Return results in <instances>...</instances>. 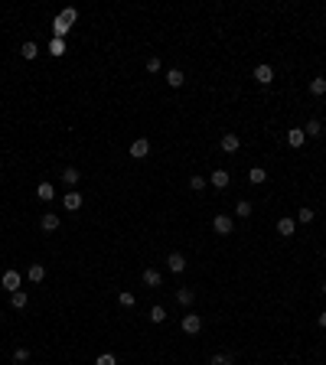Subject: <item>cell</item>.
Returning a JSON list of instances; mask_svg holds the SVG:
<instances>
[{"label": "cell", "mask_w": 326, "mask_h": 365, "mask_svg": "<svg viewBox=\"0 0 326 365\" xmlns=\"http://www.w3.org/2000/svg\"><path fill=\"white\" fill-rule=\"evenodd\" d=\"M212 229H216V235H232V215H216Z\"/></svg>", "instance_id": "obj_5"}, {"label": "cell", "mask_w": 326, "mask_h": 365, "mask_svg": "<svg viewBox=\"0 0 326 365\" xmlns=\"http://www.w3.org/2000/svg\"><path fill=\"white\" fill-rule=\"evenodd\" d=\"M192 300H196L192 287H179V290H176V304L179 307H192Z\"/></svg>", "instance_id": "obj_12"}, {"label": "cell", "mask_w": 326, "mask_h": 365, "mask_svg": "<svg viewBox=\"0 0 326 365\" xmlns=\"http://www.w3.org/2000/svg\"><path fill=\"white\" fill-rule=\"evenodd\" d=\"M62 205H66V209H69V212H79V209H82V196H79V192H75V189H72V192H69V196H66V199H62Z\"/></svg>", "instance_id": "obj_16"}, {"label": "cell", "mask_w": 326, "mask_h": 365, "mask_svg": "<svg viewBox=\"0 0 326 365\" xmlns=\"http://www.w3.org/2000/svg\"><path fill=\"white\" fill-rule=\"evenodd\" d=\"M320 329H326V313H320Z\"/></svg>", "instance_id": "obj_36"}, {"label": "cell", "mask_w": 326, "mask_h": 365, "mask_svg": "<svg viewBox=\"0 0 326 365\" xmlns=\"http://www.w3.org/2000/svg\"><path fill=\"white\" fill-rule=\"evenodd\" d=\"M39 229L43 232H55L59 229V215H55V212H46V215L39 218Z\"/></svg>", "instance_id": "obj_13"}, {"label": "cell", "mask_w": 326, "mask_h": 365, "mask_svg": "<svg viewBox=\"0 0 326 365\" xmlns=\"http://www.w3.org/2000/svg\"><path fill=\"white\" fill-rule=\"evenodd\" d=\"M79 180H82V173H79L75 167H66V170H62V183H66L69 189H75V186H79Z\"/></svg>", "instance_id": "obj_10"}, {"label": "cell", "mask_w": 326, "mask_h": 365, "mask_svg": "<svg viewBox=\"0 0 326 365\" xmlns=\"http://www.w3.org/2000/svg\"><path fill=\"white\" fill-rule=\"evenodd\" d=\"M222 150H225V154H238V150H241V137L232 134V130L222 134Z\"/></svg>", "instance_id": "obj_3"}, {"label": "cell", "mask_w": 326, "mask_h": 365, "mask_svg": "<svg viewBox=\"0 0 326 365\" xmlns=\"http://www.w3.org/2000/svg\"><path fill=\"white\" fill-rule=\"evenodd\" d=\"M320 290H323V294H326V280H323V287H320Z\"/></svg>", "instance_id": "obj_37"}, {"label": "cell", "mask_w": 326, "mask_h": 365, "mask_svg": "<svg viewBox=\"0 0 326 365\" xmlns=\"http://www.w3.org/2000/svg\"><path fill=\"white\" fill-rule=\"evenodd\" d=\"M20 280H23V277H20V271L7 267V271H4V277H0V287H4L7 294H13V290H20Z\"/></svg>", "instance_id": "obj_2"}, {"label": "cell", "mask_w": 326, "mask_h": 365, "mask_svg": "<svg viewBox=\"0 0 326 365\" xmlns=\"http://www.w3.org/2000/svg\"><path fill=\"white\" fill-rule=\"evenodd\" d=\"M206 186H209V180H203V176H189V189L192 192H203Z\"/></svg>", "instance_id": "obj_30"}, {"label": "cell", "mask_w": 326, "mask_h": 365, "mask_svg": "<svg viewBox=\"0 0 326 365\" xmlns=\"http://www.w3.org/2000/svg\"><path fill=\"white\" fill-rule=\"evenodd\" d=\"M49 56H55V59L66 56V39H55V36H52V43H49Z\"/></svg>", "instance_id": "obj_24"}, {"label": "cell", "mask_w": 326, "mask_h": 365, "mask_svg": "<svg viewBox=\"0 0 326 365\" xmlns=\"http://www.w3.org/2000/svg\"><path fill=\"white\" fill-rule=\"evenodd\" d=\"M183 82H186V75L179 72V68H170V72H166V85H170V88H179Z\"/></svg>", "instance_id": "obj_18"}, {"label": "cell", "mask_w": 326, "mask_h": 365, "mask_svg": "<svg viewBox=\"0 0 326 365\" xmlns=\"http://www.w3.org/2000/svg\"><path fill=\"white\" fill-rule=\"evenodd\" d=\"M212 365H235V359L228 352H216V355H212Z\"/></svg>", "instance_id": "obj_31"}, {"label": "cell", "mask_w": 326, "mask_h": 365, "mask_svg": "<svg viewBox=\"0 0 326 365\" xmlns=\"http://www.w3.org/2000/svg\"><path fill=\"white\" fill-rule=\"evenodd\" d=\"M294 229H297V222H294L290 215H284L281 222H277V235H284V238H290V235H294Z\"/></svg>", "instance_id": "obj_11"}, {"label": "cell", "mask_w": 326, "mask_h": 365, "mask_svg": "<svg viewBox=\"0 0 326 365\" xmlns=\"http://www.w3.org/2000/svg\"><path fill=\"white\" fill-rule=\"evenodd\" d=\"M248 180H251L254 186H261V183H265V180H268V173H265V170H261V167H254V170H251V173H248Z\"/></svg>", "instance_id": "obj_29"}, {"label": "cell", "mask_w": 326, "mask_h": 365, "mask_svg": "<svg viewBox=\"0 0 326 365\" xmlns=\"http://www.w3.org/2000/svg\"><path fill=\"white\" fill-rule=\"evenodd\" d=\"M166 267H170L173 274H183L186 271V254H179V251H173L170 258H166Z\"/></svg>", "instance_id": "obj_6"}, {"label": "cell", "mask_w": 326, "mask_h": 365, "mask_svg": "<svg viewBox=\"0 0 326 365\" xmlns=\"http://www.w3.org/2000/svg\"><path fill=\"white\" fill-rule=\"evenodd\" d=\"M69 30H72V26H69L66 20L59 17V13H55V20H52V33H55V39H66V33H69Z\"/></svg>", "instance_id": "obj_14"}, {"label": "cell", "mask_w": 326, "mask_h": 365, "mask_svg": "<svg viewBox=\"0 0 326 365\" xmlns=\"http://www.w3.org/2000/svg\"><path fill=\"white\" fill-rule=\"evenodd\" d=\"M287 143H290L294 150H300L303 143H307V134H303V127H290V130H287Z\"/></svg>", "instance_id": "obj_7"}, {"label": "cell", "mask_w": 326, "mask_h": 365, "mask_svg": "<svg viewBox=\"0 0 326 365\" xmlns=\"http://www.w3.org/2000/svg\"><path fill=\"white\" fill-rule=\"evenodd\" d=\"M179 326H183V333H186V336H196L199 329H203V316H199V313H183Z\"/></svg>", "instance_id": "obj_1"}, {"label": "cell", "mask_w": 326, "mask_h": 365, "mask_svg": "<svg viewBox=\"0 0 326 365\" xmlns=\"http://www.w3.org/2000/svg\"><path fill=\"white\" fill-rule=\"evenodd\" d=\"M144 284L157 290V287H163V274H160V271H154V267H147V271H144Z\"/></svg>", "instance_id": "obj_9"}, {"label": "cell", "mask_w": 326, "mask_h": 365, "mask_svg": "<svg viewBox=\"0 0 326 365\" xmlns=\"http://www.w3.org/2000/svg\"><path fill=\"white\" fill-rule=\"evenodd\" d=\"M147 154H150V140L147 137H137V140L131 143V157H134V160H144Z\"/></svg>", "instance_id": "obj_4"}, {"label": "cell", "mask_w": 326, "mask_h": 365, "mask_svg": "<svg viewBox=\"0 0 326 365\" xmlns=\"http://www.w3.org/2000/svg\"><path fill=\"white\" fill-rule=\"evenodd\" d=\"M326 92V79L320 75V79H310V95H323Z\"/></svg>", "instance_id": "obj_27"}, {"label": "cell", "mask_w": 326, "mask_h": 365, "mask_svg": "<svg viewBox=\"0 0 326 365\" xmlns=\"http://www.w3.org/2000/svg\"><path fill=\"white\" fill-rule=\"evenodd\" d=\"M26 277H30V284H43V277H46V267H43V264H30Z\"/></svg>", "instance_id": "obj_15"}, {"label": "cell", "mask_w": 326, "mask_h": 365, "mask_svg": "<svg viewBox=\"0 0 326 365\" xmlns=\"http://www.w3.org/2000/svg\"><path fill=\"white\" fill-rule=\"evenodd\" d=\"M166 320V310L163 307H150V323H163Z\"/></svg>", "instance_id": "obj_32"}, {"label": "cell", "mask_w": 326, "mask_h": 365, "mask_svg": "<svg viewBox=\"0 0 326 365\" xmlns=\"http://www.w3.org/2000/svg\"><path fill=\"white\" fill-rule=\"evenodd\" d=\"M95 365H117V359L111 352H105V355H98V362H95Z\"/></svg>", "instance_id": "obj_34"}, {"label": "cell", "mask_w": 326, "mask_h": 365, "mask_svg": "<svg viewBox=\"0 0 326 365\" xmlns=\"http://www.w3.org/2000/svg\"><path fill=\"white\" fill-rule=\"evenodd\" d=\"M209 183L216 186V189H225V186H228V173H225V170H212Z\"/></svg>", "instance_id": "obj_17"}, {"label": "cell", "mask_w": 326, "mask_h": 365, "mask_svg": "<svg viewBox=\"0 0 326 365\" xmlns=\"http://www.w3.org/2000/svg\"><path fill=\"white\" fill-rule=\"evenodd\" d=\"M313 218H316V212L310 209V205H303V209L297 212V222H303V225H310V222H313Z\"/></svg>", "instance_id": "obj_25"}, {"label": "cell", "mask_w": 326, "mask_h": 365, "mask_svg": "<svg viewBox=\"0 0 326 365\" xmlns=\"http://www.w3.org/2000/svg\"><path fill=\"white\" fill-rule=\"evenodd\" d=\"M26 304H30V297H26L23 290H13V294H10V307H13V310H23Z\"/></svg>", "instance_id": "obj_21"}, {"label": "cell", "mask_w": 326, "mask_h": 365, "mask_svg": "<svg viewBox=\"0 0 326 365\" xmlns=\"http://www.w3.org/2000/svg\"><path fill=\"white\" fill-rule=\"evenodd\" d=\"M36 196L43 199V202H49V199L55 196V186H52V183H39V186H36Z\"/></svg>", "instance_id": "obj_20"}, {"label": "cell", "mask_w": 326, "mask_h": 365, "mask_svg": "<svg viewBox=\"0 0 326 365\" xmlns=\"http://www.w3.org/2000/svg\"><path fill=\"white\" fill-rule=\"evenodd\" d=\"M251 202H248V199H238V202H235V215H238V218H248V215H251Z\"/></svg>", "instance_id": "obj_22"}, {"label": "cell", "mask_w": 326, "mask_h": 365, "mask_svg": "<svg viewBox=\"0 0 326 365\" xmlns=\"http://www.w3.org/2000/svg\"><path fill=\"white\" fill-rule=\"evenodd\" d=\"M254 82H258V85H271L274 82V68L271 65H258L254 68Z\"/></svg>", "instance_id": "obj_8"}, {"label": "cell", "mask_w": 326, "mask_h": 365, "mask_svg": "<svg viewBox=\"0 0 326 365\" xmlns=\"http://www.w3.org/2000/svg\"><path fill=\"white\" fill-rule=\"evenodd\" d=\"M117 304H121V307H134V304H137V297H134L131 290H121V294H117Z\"/></svg>", "instance_id": "obj_28"}, {"label": "cell", "mask_w": 326, "mask_h": 365, "mask_svg": "<svg viewBox=\"0 0 326 365\" xmlns=\"http://www.w3.org/2000/svg\"><path fill=\"white\" fill-rule=\"evenodd\" d=\"M59 17H62V20H66V23H69V26H72V23H75V20H79V10H75V7H62V10H59Z\"/></svg>", "instance_id": "obj_26"}, {"label": "cell", "mask_w": 326, "mask_h": 365, "mask_svg": "<svg viewBox=\"0 0 326 365\" xmlns=\"http://www.w3.org/2000/svg\"><path fill=\"white\" fill-rule=\"evenodd\" d=\"M303 134H307V137H323V124L320 121H307V127H303Z\"/></svg>", "instance_id": "obj_23"}, {"label": "cell", "mask_w": 326, "mask_h": 365, "mask_svg": "<svg viewBox=\"0 0 326 365\" xmlns=\"http://www.w3.org/2000/svg\"><path fill=\"white\" fill-rule=\"evenodd\" d=\"M13 362H17V365L30 362V349H17V352H13Z\"/></svg>", "instance_id": "obj_33"}, {"label": "cell", "mask_w": 326, "mask_h": 365, "mask_svg": "<svg viewBox=\"0 0 326 365\" xmlns=\"http://www.w3.org/2000/svg\"><path fill=\"white\" fill-rule=\"evenodd\" d=\"M20 56H23V59H30V62H33V59H36V56H39V46H36V43H33V39H30V43H23V46H20Z\"/></svg>", "instance_id": "obj_19"}, {"label": "cell", "mask_w": 326, "mask_h": 365, "mask_svg": "<svg viewBox=\"0 0 326 365\" xmlns=\"http://www.w3.org/2000/svg\"><path fill=\"white\" fill-rule=\"evenodd\" d=\"M147 72H160V59H157V56L147 59Z\"/></svg>", "instance_id": "obj_35"}]
</instances>
